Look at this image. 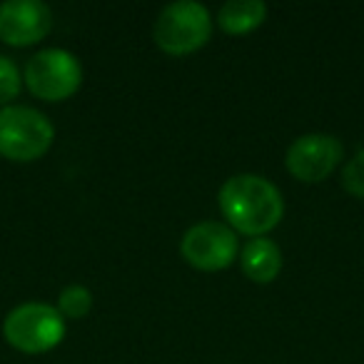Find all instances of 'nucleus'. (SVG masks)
Instances as JSON below:
<instances>
[{"instance_id":"obj_1","label":"nucleus","mask_w":364,"mask_h":364,"mask_svg":"<svg viewBox=\"0 0 364 364\" xmlns=\"http://www.w3.org/2000/svg\"><path fill=\"white\" fill-rule=\"evenodd\" d=\"M218 203L230 228L250 237H264L284 218V198L279 188L252 172L230 177L220 188Z\"/></svg>"},{"instance_id":"obj_2","label":"nucleus","mask_w":364,"mask_h":364,"mask_svg":"<svg viewBox=\"0 0 364 364\" xmlns=\"http://www.w3.org/2000/svg\"><path fill=\"white\" fill-rule=\"evenodd\" d=\"M55 127L41 110L28 105L0 107V157L33 162L50 150Z\"/></svg>"},{"instance_id":"obj_3","label":"nucleus","mask_w":364,"mask_h":364,"mask_svg":"<svg viewBox=\"0 0 364 364\" xmlns=\"http://www.w3.org/2000/svg\"><path fill=\"white\" fill-rule=\"evenodd\" d=\"M213 36V18L203 3L177 0L160 11L152 28L155 46L167 55H190L208 46Z\"/></svg>"},{"instance_id":"obj_4","label":"nucleus","mask_w":364,"mask_h":364,"mask_svg":"<svg viewBox=\"0 0 364 364\" xmlns=\"http://www.w3.org/2000/svg\"><path fill=\"white\" fill-rule=\"evenodd\" d=\"M65 317L58 307L43 302L18 304L3 319V337L23 354H43L55 349L65 339Z\"/></svg>"},{"instance_id":"obj_5","label":"nucleus","mask_w":364,"mask_h":364,"mask_svg":"<svg viewBox=\"0 0 364 364\" xmlns=\"http://www.w3.org/2000/svg\"><path fill=\"white\" fill-rule=\"evenodd\" d=\"M23 82L36 97L60 102L73 97L82 85V65L70 50L46 48L26 63Z\"/></svg>"},{"instance_id":"obj_6","label":"nucleus","mask_w":364,"mask_h":364,"mask_svg":"<svg viewBox=\"0 0 364 364\" xmlns=\"http://www.w3.org/2000/svg\"><path fill=\"white\" fill-rule=\"evenodd\" d=\"M182 259L200 272H220L228 269L240 257V240L225 223H198L182 235Z\"/></svg>"},{"instance_id":"obj_7","label":"nucleus","mask_w":364,"mask_h":364,"mask_svg":"<svg viewBox=\"0 0 364 364\" xmlns=\"http://www.w3.org/2000/svg\"><path fill=\"white\" fill-rule=\"evenodd\" d=\"M342 157L344 147L337 137L327 132H309V135H299L289 145L284 165L294 180L314 185L327 180L342 165Z\"/></svg>"},{"instance_id":"obj_8","label":"nucleus","mask_w":364,"mask_h":364,"mask_svg":"<svg viewBox=\"0 0 364 364\" xmlns=\"http://www.w3.org/2000/svg\"><path fill=\"white\" fill-rule=\"evenodd\" d=\"M53 28L50 6L41 0H8L0 3V41L13 48L41 43Z\"/></svg>"},{"instance_id":"obj_9","label":"nucleus","mask_w":364,"mask_h":364,"mask_svg":"<svg viewBox=\"0 0 364 364\" xmlns=\"http://www.w3.org/2000/svg\"><path fill=\"white\" fill-rule=\"evenodd\" d=\"M240 264L247 279L257 284H269L282 272V250L267 237H252L240 250Z\"/></svg>"},{"instance_id":"obj_10","label":"nucleus","mask_w":364,"mask_h":364,"mask_svg":"<svg viewBox=\"0 0 364 364\" xmlns=\"http://www.w3.org/2000/svg\"><path fill=\"white\" fill-rule=\"evenodd\" d=\"M267 21V6L262 0H230L220 8L218 23L228 36H247Z\"/></svg>"},{"instance_id":"obj_11","label":"nucleus","mask_w":364,"mask_h":364,"mask_svg":"<svg viewBox=\"0 0 364 364\" xmlns=\"http://www.w3.org/2000/svg\"><path fill=\"white\" fill-rule=\"evenodd\" d=\"M92 309V292L85 284H68L58 297V312L65 319H82Z\"/></svg>"},{"instance_id":"obj_12","label":"nucleus","mask_w":364,"mask_h":364,"mask_svg":"<svg viewBox=\"0 0 364 364\" xmlns=\"http://www.w3.org/2000/svg\"><path fill=\"white\" fill-rule=\"evenodd\" d=\"M23 87V73L8 55H0V107L11 105Z\"/></svg>"},{"instance_id":"obj_13","label":"nucleus","mask_w":364,"mask_h":364,"mask_svg":"<svg viewBox=\"0 0 364 364\" xmlns=\"http://www.w3.org/2000/svg\"><path fill=\"white\" fill-rule=\"evenodd\" d=\"M342 188L357 200H364V150H359L342 167Z\"/></svg>"}]
</instances>
